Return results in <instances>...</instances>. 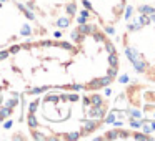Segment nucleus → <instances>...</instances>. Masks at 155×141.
I'll return each instance as SVG.
<instances>
[{
    "label": "nucleus",
    "mask_w": 155,
    "mask_h": 141,
    "mask_svg": "<svg viewBox=\"0 0 155 141\" xmlns=\"http://www.w3.org/2000/svg\"><path fill=\"white\" fill-rule=\"evenodd\" d=\"M104 103H105V100L100 96V95L94 93L90 96V105H92V106H100V105H104Z\"/></svg>",
    "instance_id": "obj_1"
},
{
    "label": "nucleus",
    "mask_w": 155,
    "mask_h": 141,
    "mask_svg": "<svg viewBox=\"0 0 155 141\" xmlns=\"http://www.w3.org/2000/svg\"><path fill=\"white\" fill-rule=\"evenodd\" d=\"M27 121H28V126H30L32 130H34V128H38V121H37V118H35L34 113H28Z\"/></svg>",
    "instance_id": "obj_2"
},
{
    "label": "nucleus",
    "mask_w": 155,
    "mask_h": 141,
    "mask_svg": "<svg viewBox=\"0 0 155 141\" xmlns=\"http://www.w3.org/2000/svg\"><path fill=\"white\" fill-rule=\"evenodd\" d=\"M57 27H60V28H67V27H70V18H67V17L58 18V20H57Z\"/></svg>",
    "instance_id": "obj_3"
},
{
    "label": "nucleus",
    "mask_w": 155,
    "mask_h": 141,
    "mask_svg": "<svg viewBox=\"0 0 155 141\" xmlns=\"http://www.w3.org/2000/svg\"><path fill=\"white\" fill-rule=\"evenodd\" d=\"M108 65H110V67H117V68H118L117 53H110V55H108Z\"/></svg>",
    "instance_id": "obj_4"
},
{
    "label": "nucleus",
    "mask_w": 155,
    "mask_h": 141,
    "mask_svg": "<svg viewBox=\"0 0 155 141\" xmlns=\"http://www.w3.org/2000/svg\"><path fill=\"white\" fill-rule=\"evenodd\" d=\"M137 10H138V12H145V15L155 14V8H153V7H148V5H142V7H138Z\"/></svg>",
    "instance_id": "obj_5"
},
{
    "label": "nucleus",
    "mask_w": 155,
    "mask_h": 141,
    "mask_svg": "<svg viewBox=\"0 0 155 141\" xmlns=\"http://www.w3.org/2000/svg\"><path fill=\"white\" fill-rule=\"evenodd\" d=\"M105 50L108 52V55H110V53H117V50H115L114 43H112V42H107V40H105Z\"/></svg>",
    "instance_id": "obj_6"
},
{
    "label": "nucleus",
    "mask_w": 155,
    "mask_h": 141,
    "mask_svg": "<svg viewBox=\"0 0 155 141\" xmlns=\"http://www.w3.org/2000/svg\"><path fill=\"white\" fill-rule=\"evenodd\" d=\"M75 12H77V7H75V4H68V5H67V14L70 15V18L75 15Z\"/></svg>",
    "instance_id": "obj_7"
},
{
    "label": "nucleus",
    "mask_w": 155,
    "mask_h": 141,
    "mask_svg": "<svg viewBox=\"0 0 155 141\" xmlns=\"http://www.w3.org/2000/svg\"><path fill=\"white\" fill-rule=\"evenodd\" d=\"M128 113H130V116H132V118H135V120L142 118V113H140L138 110H135V108H130V110H128Z\"/></svg>",
    "instance_id": "obj_8"
},
{
    "label": "nucleus",
    "mask_w": 155,
    "mask_h": 141,
    "mask_svg": "<svg viewBox=\"0 0 155 141\" xmlns=\"http://www.w3.org/2000/svg\"><path fill=\"white\" fill-rule=\"evenodd\" d=\"M107 75L110 78H115V77H117V67H110V68H108V71H107Z\"/></svg>",
    "instance_id": "obj_9"
},
{
    "label": "nucleus",
    "mask_w": 155,
    "mask_h": 141,
    "mask_svg": "<svg viewBox=\"0 0 155 141\" xmlns=\"http://www.w3.org/2000/svg\"><path fill=\"white\" fill-rule=\"evenodd\" d=\"M37 105H38V101H34V103L28 105V113H35L37 111Z\"/></svg>",
    "instance_id": "obj_10"
},
{
    "label": "nucleus",
    "mask_w": 155,
    "mask_h": 141,
    "mask_svg": "<svg viewBox=\"0 0 155 141\" xmlns=\"http://www.w3.org/2000/svg\"><path fill=\"white\" fill-rule=\"evenodd\" d=\"M20 48H22L20 45H15V47L10 48V53H17V52H20Z\"/></svg>",
    "instance_id": "obj_11"
},
{
    "label": "nucleus",
    "mask_w": 155,
    "mask_h": 141,
    "mask_svg": "<svg viewBox=\"0 0 155 141\" xmlns=\"http://www.w3.org/2000/svg\"><path fill=\"white\" fill-rule=\"evenodd\" d=\"M118 81H120V83H128V77L127 75H122V77L118 78Z\"/></svg>",
    "instance_id": "obj_12"
},
{
    "label": "nucleus",
    "mask_w": 155,
    "mask_h": 141,
    "mask_svg": "<svg viewBox=\"0 0 155 141\" xmlns=\"http://www.w3.org/2000/svg\"><path fill=\"white\" fill-rule=\"evenodd\" d=\"M22 35H30V28H28L27 25H25V27L22 28Z\"/></svg>",
    "instance_id": "obj_13"
},
{
    "label": "nucleus",
    "mask_w": 155,
    "mask_h": 141,
    "mask_svg": "<svg viewBox=\"0 0 155 141\" xmlns=\"http://www.w3.org/2000/svg\"><path fill=\"white\" fill-rule=\"evenodd\" d=\"M105 32H107V33H110V35H114V33H115L114 27H105Z\"/></svg>",
    "instance_id": "obj_14"
},
{
    "label": "nucleus",
    "mask_w": 155,
    "mask_h": 141,
    "mask_svg": "<svg viewBox=\"0 0 155 141\" xmlns=\"http://www.w3.org/2000/svg\"><path fill=\"white\" fill-rule=\"evenodd\" d=\"M7 57H8V52H0V60H4Z\"/></svg>",
    "instance_id": "obj_15"
},
{
    "label": "nucleus",
    "mask_w": 155,
    "mask_h": 141,
    "mask_svg": "<svg viewBox=\"0 0 155 141\" xmlns=\"http://www.w3.org/2000/svg\"><path fill=\"white\" fill-rule=\"evenodd\" d=\"M132 12H134V8H132V7H128V8H127V15H125V17H127V18H130V17H132Z\"/></svg>",
    "instance_id": "obj_16"
},
{
    "label": "nucleus",
    "mask_w": 155,
    "mask_h": 141,
    "mask_svg": "<svg viewBox=\"0 0 155 141\" xmlns=\"http://www.w3.org/2000/svg\"><path fill=\"white\" fill-rule=\"evenodd\" d=\"M105 95H107V96H110V95H112V90H110V88H105Z\"/></svg>",
    "instance_id": "obj_17"
},
{
    "label": "nucleus",
    "mask_w": 155,
    "mask_h": 141,
    "mask_svg": "<svg viewBox=\"0 0 155 141\" xmlns=\"http://www.w3.org/2000/svg\"><path fill=\"white\" fill-rule=\"evenodd\" d=\"M10 126H12V121H7V123L4 124V128H7V130H8V128H10Z\"/></svg>",
    "instance_id": "obj_18"
},
{
    "label": "nucleus",
    "mask_w": 155,
    "mask_h": 141,
    "mask_svg": "<svg viewBox=\"0 0 155 141\" xmlns=\"http://www.w3.org/2000/svg\"><path fill=\"white\" fill-rule=\"evenodd\" d=\"M150 22H155V14H152V17H150Z\"/></svg>",
    "instance_id": "obj_19"
}]
</instances>
